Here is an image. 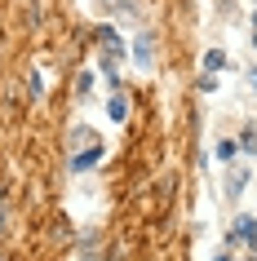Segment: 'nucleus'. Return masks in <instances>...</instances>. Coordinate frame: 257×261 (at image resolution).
I'll return each mask as SVG.
<instances>
[{"label": "nucleus", "mask_w": 257, "mask_h": 261, "mask_svg": "<svg viewBox=\"0 0 257 261\" xmlns=\"http://www.w3.org/2000/svg\"><path fill=\"white\" fill-rule=\"evenodd\" d=\"M98 160H102V142H98L94 133L84 128L80 142H76V155H71V168H76V173H84V168H94Z\"/></svg>", "instance_id": "nucleus-1"}, {"label": "nucleus", "mask_w": 257, "mask_h": 261, "mask_svg": "<svg viewBox=\"0 0 257 261\" xmlns=\"http://www.w3.org/2000/svg\"><path fill=\"white\" fill-rule=\"evenodd\" d=\"M235 239L257 252V217H235Z\"/></svg>", "instance_id": "nucleus-2"}, {"label": "nucleus", "mask_w": 257, "mask_h": 261, "mask_svg": "<svg viewBox=\"0 0 257 261\" xmlns=\"http://www.w3.org/2000/svg\"><path fill=\"white\" fill-rule=\"evenodd\" d=\"M133 62L142 71H151V62H155V49H151V36H137L133 40Z\"/></svg>", "instance_id": "nucleus-3"}, {"label": "nucleus", "mask_w": 257, "mask_h": 261, "mask_svg": "<svg viewBox=\"0 0 257 261\" xmlns=\"http://www.w3.org/2000/svg\"><path fill=\"white\" fill-rule=\"evenodd\" d=\"M98 40H102V49H107L111 58H120V54H124V40H120L111 27H98Z\"/></svg>", "instance_id": "nucleus-4"}, {"label": "nucleus", "mask_w": 257, "mask_h": 261, "mask_svg": "<svg viewBox=\"0 0 257 261\" xmlns=\"http://www.w3.org/2000/svg\"><path fill=\"white\" fill-rule=\"evenodd\" d=\"M107 115H111V120H115V124H120V120H124V115H129V97H124V93H120V89H115V93H111V97H107Z\"/></svg>", "instance_id": "nucleus-5"}, {"label": "nucleus", "mask_w": 257, "mask_h": 261, "mask_svg": "<svg viewBox=\"0 0 257 261\" xmlns=\"http://www.w3.org/2000/svg\"><path fill=\"white\" fill-rule=\"evenodd\" d=\"M222 67H226V54H222V49H208V54H204V75H217Z\"/></svg>", "instance_id": "nucleus-6"}, {"label": "nucleus", "mask_w": 257, "mask_h": 261, "mask_svg": "<svg viewBox=\"0 0 257 261\" xmlns=\"http://www.w3.org/2000/svg\"><path fill=\"white\" fill-rule=\"evenodd\" d=\"M240 151L244 155H257V124H248V128L240 133Z\"/></svg>", "instance_id": "nucleus-7"}, {"label": "nucleus", "mask_w": 257, "mask_h": 261, "mask_svg": "<svg viewBox=\"0 0 257 261\" xmlns=\"http://www.w3.org/2000/svg\"><path fill=\"white\" fill-rule=\"evenodd\" d=\"M235 155H240V142H217V160H222V164H230Z\"/></svg>", "instance_id": "nucleus-8"}, {"label": "nucleus", "mask_w": 257, "mask_h": 261, "mask_svg": "<svg viewBox=\"0 0 257 261\" xmlns=\"http://www.w3.org/2000/svg\"><path fill=\"white\" fill-rule=\"evenodd\" d=\"M244 186H248V177H244V173H230V186H226V195L235 199V195H240Z\"/></svg>", "instance_id": "nucleus-9"}, {"label": "nucleus", "mask_w": 257, "mask_h": 261, "mask_svg": "<svg viewBox=\"0 0 257 261\" xmlns=\"http://www.w3.org/2000/svg\"><path fill=\"white\" fill-rule=\"evenodd\" d=\"M107 9H129V0H102Z\"/></svg>", "instance_id": "nucleus-10"}, {"label": "nucleus", "mask_w": 257, "mask_h": 261, "mask_svg": "<svg viewBox=\"0 0 257 261\" xmlns=\"http://www.w3.org/2000/svg\"><path fill=\"white\" fill-rule=\"evenodd\" d=\"M0 230H5V199H0Z\"/></svg>", "instance_id": "nucleus-11"}, {"label": "nucleus", "mask_w": 257, "mask_h": 261, "mask_svg": "<svg viewBox=\"0 0 257 261\" xmlns=\"http://www.w3.org/2000/svg\"><path fill=\"white\" fill-rule=\"evenodd\" d=\"M213 261H230V257H226V252H217V257H213Z\"/></svg>", "instance_id": "nucleus-12"}, {"label": "nucleus", "mask_w": 257, "mask_h": 261, "mask_svg": "<svg viewBox=\"0 0 257 261\" xmlns=\"http://www.w3.org/2000/svg\"><path fill=\"white\" fill-rule=\"evenodd\" d=\"M253 49H257V31H253Z\"/></svg>", "instance_id": "nucleus-13"}, {"label": "nucleus", "mask_w": 257, "mask_h": 261, "mask_svg": "<svg viewBox=\"0 0 257 261\" xmlns=\"http://www.w3.org/2000/svg\"><path fill=\"white\" fill-rule=\"evenodd\" d=\"M253 31H257V14H253Z\"/></svg>", "instance_id": "nucleus-14"}, {"label": "nucleus", "mask_w": 257, "mask_h": 261, "mask_svg": "<svg viewBox=\"0 0 257 261\" xmlns=\"http://www.w3.org/2000/svg\"><path fill=\"white\" fill-rule=\"evenodd\" d=\"M253 261H257V252H253Z\"/></svg>", "instance_id": "nucleus-15"}, {"label": "nucleus", "mask_w": 257, "mask_h": 261, "mask_svg": "<svg viewBox=\"0 0 257 261\" xmlns=\"http://www.w3.org/2000/svg\"><path fill=\"white\" fill-rule=\"evenodd\" d=\"M253 80H257V75H253Z\"/></svg>", "instance_id": "nucleus-16"}]
</instances>
